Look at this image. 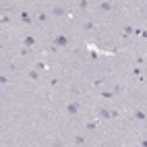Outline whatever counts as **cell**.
Here are the masks:
<instances>
[{
  "instance_id": "obj_13",
  "label": "cell",
  "mask_w": 147,
  "mask_h": 147,
  "mask_svg": "<svg viewBox=\"0 0 147 147\" xmlns=\"http://www.w3.org/2000/svg\"><path fill=\"white\" fill-rule=\"evenodd\" d=\"M29 77H31V79H37L39 75H37V71H31V73H29Z\"/></svg>"
},
{
  "instance_id": "obj_9",
  "label": "cell",
  "mask_w": 147,
  "mask_h": 147,
  "mask_svg": "<svg viewBox=\"0 0 147 147\" xmlns=\"http://www.w3.org/2000/svg\"><path fill=\"white\" fill-rule=\"evenodd\" d=\"M75 143H77V145H83V143H85V137H75Z\"/></svg>"
},
{
  "instance_id": "obj_4",
  "label": "cell",
  "mask_w": 147,
  "mask_h": 147,
  "mask_svg": "<svg viewBox=\"0 0 147 147\" xmlns=\"http://www.w3.org/2000/svg\"><path fill=\"white\" fill-rule=\"evenodd\" d=\"M19 17H21V21H23V23H27V25H29L31 21H33V17H29V12H25V10L19 15Z\"/></svg>"
},
{
  "instance_id": "obj_7",
  "label": "cell",
  "mask_w": 147,
  "mask_h": 147,
  "mask_svg": "<svg viewBox=\"0 0 147 147\" xmlns=\"http://www.w3.org/2000/svg\"><path fill=\"white\" fill-rule=\"evenodd\" d=\"M100 8L108 12V10H112V2H102V4H100Z\"/></svg>"
},
{
  "instance_id": "obj_8",
  "label": "cell",
  "mask_w": 147,
  "mask_h": 147,
  "mask_svg": "<svg viewBox=\"0 0 147 147\" xmlns=\"http://www.w3.org/2000/svg\"><path fill=\"white\" fill-rule=\"evenodd\" d=\"M37 21L46 23V21H48V15H46V12H39V15H37Z\"/></svg>"
},
{
  "instance_id": "obj_12",
  "label": "cell",
  "mask_w": 147,
  "mask_h": 147,
  "mask_svg": "<svg viewBox=\"0 0 147 147\" xmlns=\"http://www.w3.org/2000/svg\"><path fill=\"white\" fill-rule=\"evenodd\" d=\"M79 6L81 8H87V0H79Z\"/></svg>"
},
{
  "instance_id": "obj_3",
  "label": "cell",
  "mask_w": 147,
  "mask_h": 147,
  "mask_svg": "<svg viewBox=\"0 0 147 147\" xmlns=\"http://www.w3.org/2000/svg\"><path fill=\"white\" fill-rule=\"evenodd\" d=\"M23 44H25V48H33L35 46V37L27 35V37H23Z\"/></svg>"
},
{
  "instance_id": "obj_14",
  "label": "cell",
  "mask_w": 147,
  "mask_h": 147,
  "mask_svg": "<svg viewBox=\"0 0 147 147\" xmlns=\"http://www.w3.org/2000/svg\"><path fill=\"white\" fill-rule=\"evenodd\" d=\"M52 12H54V15H64V10H62V8H54Z\"/></svg>"
},
{
  "instance_id": "obj_2",
  "label": "cell",
  "mask_w": 147,
  "mask_h": 147,
  "mask_svg": "<svg viewBox=\"0 0 147 147\" xmlns=\"http://www.w3.org/2000/svg\"><path fill=\"white\" fill-rule=\"evenodd\" d=\"M79 108H81V104H79V102H73V104H69V106H66V112L71 114V116H75V114L79 112Z\"/></svg>"
},
{
  "instance_id": "obj_5",
  "label": "cell",
  "mask_w": 147,
  "mask_h": 147,
  "mask_svg": "<svg viewBox=\"0 0 147 147\" xmlns=\"http://www.w3.org/2000/svg\"><path fill=\"white\" fill-rule=\"evenodd\" d=\"M133 116H135V120H145V118H147V114H145V112H141V110H135Z\"/></svg>"
},
{
  "instance_id": "obj_11",
  "label": "cell",
  "mask_w": 147,
  "mask_h": 147,
  "mask_svg": "<svg viewBox=\"0 0 147 147\" xmlns=\"http://www.w3.org/2000/svg\"><path fill=\"white\" fill-rule=\"evenodd\" d=\"M110 114H112V118H118V116H120L118 110H110Z\"/></svg>"
},
{
  "instance_id": "obj_6",
  "label": "cell",
  "mask_w": 147,
  "mask_h": 147,
  "mask_svg": "<svg viewBox=\"0 0 147 147\" xmlns=\"http://www.w3.org/2000/svg\"><path fill=\"white\" fill-rule=\"evenodd\" d=\"M97 114H100V118H112V114H110V110H100V112H97Z\"/></svg>"
},
{
  "instance_id": "obj_15",
  "label": "cell",
  "mask_w": 147,
  "mask_h": 147,
  "mask_svg": "<svg viewBox=\"0 0 147 147\" xmlns=\"http://www.w3.org/2000/svg\"><path fill=\"white\" fill-rule=\"evenodd\" d=\"M83 27H85V29H93V23H91V21H87V23H85Z\"/></svg>"
},
{
  "instance_id": "obj_10",
  "label": "cell",
  "mask_w": 147,
  "mask_h": 147,
  "mask_svg": "<svg viewBox=\"0 0 147 147\" xmlns=\"http://www.w3.org/2000/svg\"><path fill=\"white\" fill-rule=\"evenodd\" d=\"M35 66H37V71H46V69H48V66H46V64H44V62H37V64H35Z\"/></svg>"
},
{
  "instance_id": "obj_1",
  "label": "cell",
  "mask_w": 147,
  "mask_h": 147,
  "mask_svg": "<svg viewBox=\"0 0 147 147\" xmlns=\"http://www.w3.org/2000/svg\"><path fill=\"white\" fill-rule=\"evenodd\" d=\"M54 44H56L58 48H64V46H69V37H66V35H56V37H54Z\"/></svg>"
}]
</instances>
